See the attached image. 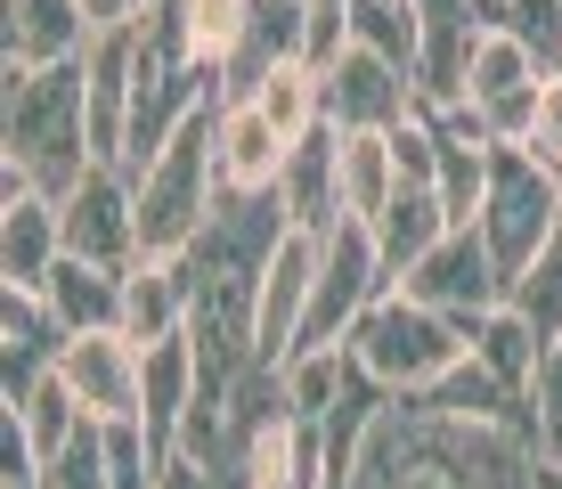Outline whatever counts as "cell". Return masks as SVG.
I'll return each mask as SVG.
<instances>
[{"instance_id": "4fadbf2b", "label": "cell", "mask_w": 562, "mask_h": 489, "mask_svg": "<svg viewBox=\"0 0 562 489\" xmlns=\"http://www.w3.org/2000/svg\"><path fill=\"white\" fill-rule=\"evenodd\" d=\"M212 155H221V196H278L294 147L278 140V123L254 98H221V123H212Z\"/></svg>"}, {"instance_id": "f1b7e54d", "label": "cell", "mask_w": 562, "mask_h": 489, "mask_svg": "<svg viewBox=\"0 0 562 489\" xmlns=\"http://www.w3.org/2000/svg\"><path fill=\"white\" fill-rule=\"evenodd\" d=\"M521 441L538 465H562V343H547L530 391H521Z\"/></svg>"}, {"instance_id": "6da1fadb", "label": "cell", "mask_w": 562, "mask_h": 489, "mask_svg": "<svg viewBox=\"0 0 562 489\" xmlns=\"http://www.w3.org/2000/svg\"><path fill=\"white\" fill-rule=\"evenodd\" d=\"M9 164L0 180H25L42 196H66L99 155H90V98H82V66H49V74H25L9 66Z\"/></svg>"}, {"instance_id": "83f0119b", "label": "cell", "mask_w": 562, "mask_h": 489, "mask_svg": "<svg viewBox=\"0 0 562 489\" xmlns=\"http://www.w3.org/2000/svg\"><path fill=\"white\" fill-rule=\"evenodd\" d=\"M351 376H359V359H351V351H294L278 384H285V408L318 424L326 408H335L342 391H351Z\"/></svg>"}, {"instance_id": "ba28073f", "label": "cell", "mask_w": 562, "mask_h": 489, "mask_svg": "<svg viewBox=\"0 0 562 489\" xmlns=\"http://www.w3.org/2000/svg\"><path fill=\"white\" fill-rule=\"evenodd\" d=\"M57 221H66V253L99 269H131L139 262V188L123 164H90L82 180L57 196Z\"/></svg>"}, {"instance_id": "7a4b0ae2", "label": "cell", "mask_w": 562, "mask_h": 489, "mask_svg": "<svg viewBox=\"0 0 562 489\" xmlns=\"http://www.w3.org/2000/svg\"><path fill=\"white\" fill-rule=\"evenodd\" d=\"M359 359L367 384H383L392 400H424V391H440L457 376L464 359H473V335H464L457 319H440V310H424L416 293H383L375 310L351 326V343H342Z\"/></svg>"}, {"instance_id": "d6986e66", "label": "cell", "mask_w": 562, "mask_h": 489, "mask_svg": "<svg viewBox=\"0 0 562 489\" xmlns=\"http://www.w3.org/2000/svg\"><path fill=\"white\" fill-rule=\"evenodd\" d=\"M171 9H180V42H188V57H196L212 82L228 90L237 57L254 49V16H261V0H171Z\"/></svg>"}, {"instance_id": "9a60e30c", "label": "cell", "mask_w": 562, "mask_h": 489, "mask_svg": "<svg viewBox=\"0 0 562 489\" xmlns=\"http://www.w3.org/2000/svg\"><path fill=\"white\" fill-rule=\"evenodd\" d=\"M400 188H408V180H400L392 131H335V212H342V221L375 229Z\"/></svg>"}, {"instance_id": "7402d4cb", "label": "cell", "mask_w": 562, "mask_h": 489, "mask_svg": "<svg viewBox=\"0 0 562 489\" xmlns=\"http://www.w3.org/2000/svg\"><path fill=\"white\" fill-rule=\"evenodd\" d=\"M449 229H457V221H449V204H440L432 188H400L392 212L375 221V245H383V269H392V286L408 278V269H416L440 237H449Z\"/></svg>"}, {"instance_id": "4316f807", "label": "cell", "mask_w": 562, "mask_h": 489, "mask_svg": "<svg viewBox=\"0 0 562 489\" xmlns=\"http://www.w3.org/2000/svg\"><path fill=\"white\" fill-rule=\"evenodd\" d=\"M538 82H547V66H538L514 33H481V42H473V66H464V107H497V98L538 90Z\"/></svg>"}, {"instance_id": "52a82bcc", "label": "cell", "mask_w": 562, "mask_h": 489, "mask_svg": "<svg viewBox=\"0 0 562 489\" xmlns=\"http://www.w3.org/2000/svg\"><path fill=\"white\" fill-rule=\"evenodd\" d=\"M318 253L326 237L310 229H285L278 253L261 262V286H254V367H278L302 351V326H310V293H318Z\"/></svg>"}, {"instance_id": "30bf717a", "label": "cell", "mask_w": 562, "mask_h": 489, "mask_svg": "<svg viewBox=\"0 0 562 489\" xmlns=\"http://www.w3.org/2000/svg\"><path fill=\"white\" fill-rule=\"evenodd\" d=\"M424 98H416V74L375 57L367 42H351L326 66V131H400L416 123Z\"/></svg>"}, {"instance_id": "8fae6325", "label": "cell", "mask_w": 562, "mask_h": 489, "mask_svg": "<svg viewBox=\"0 0 562 489\" xmlns=\"http://www.w3.org/2000/svg\"><path fill=\"white\" fill-rule=\"evenodd\" d=\"M66 262V221H57V196L0 180V278L9 293H42Z\"/></svg>"}, {"instance_id": "e575fe53", "label": "cell", "mask_w": 562, "mask_h": 489, "mask_svg": "<svg viewBox=\"0 0 562 489\" xmlns=\"http://www.w3.org/2000/svg\"><path fill=\"white\" fill-rule=\"evenodd\" d=\"M530 489H562V465H530Z\"/></svg>"}, {"instance_id": "d590c367", "label": "cell", "mask_w": 562, "mask_h": 489, "mask_svg": "<svg viewBox=\"0 0 562 489\" xmlns=\"http://www.w3.org/2000/svg\"><path fill=\"white\" fill-rule=\"evenodd\" d=\"M554 180H562V171H554Z\"/></svg>"}, {"instance_id": "d6a6232c", "label": "cell", "mask_w": 562, "mask_h": 489, "mask_svg": "<svg viewBox=\"0 0 562 489\" xmlns=\"http://www.w3.org/2000/svg\"><path fill=\"white\" fill-rule=\"evenodd\" d=\"M521 155H538L547 171H562V74L538 82V131H530V147H521Z\"/></svg>"}, {"instance_id": "44dd1931", "label": "cell", "mask_w": 562, "mask_h": 489, "mask_svg": "<svg viewBox=\"0 0 562 489\" xmlns=\"http://www.w3.org/2000/svg\"><path fill=\"white\" fill-rule=\"evenodd\" d=\"M254 107L278 123L285 147H302V140H318V131H326V74L310 66V57H285V66H269L254 82Z\"/></svg>"}, {"instance_id": "3957f363", "label": "cell", "mask_w": 562, "mask_h": 489, "mask_svg": "<svg viewBox=\"0 0 562 489\" xmlns=\"http://www.w3.org/2000/svg\"><path fill=\"white\" fill-rule=\"evenodd\" d=\"M212 123L221 107L196 114L155 164L139 171V262H188L204 245L212 212H221V155H212Z\"/></svg>"}, {"instance_id": "ac0fdd59", "label": "cell", "mask_w": 562, "mask_h": 489, "mask_svg": "<svg viewBox=\"0 0 562 489\" xmlns=\"http://www.w3.org/2000/svg\"><path fill=\"white\" fill-rule=\"evenodd\" d=\"M188 310H196V278H188V262H131V278H123V335L131 343L188 335Z\"/></svg>"}, {"instance_id": "277c9868", "label": "cell", "mask_w": 562, "mask_h": 489, "mask_svg": "<svg viewBox=\"0 0 562 489\" xmlns=\"http://www.w3.org/2000/svg\"><path fill=\"white\" fill-rule=\"evenodd\" d=\"M473 229L490 237L497 269H506V293H514V278L562 237V180L521 147H490V204H481Z\"/></svg>"}, {"instance_id": "1f68e13d", "label": "cell", "mask_w": 562, "mask_h": 489, "mask_svg": "<svg viewBox=\"0 0 562 489\" xmlns=\"http://www.w3.org/2000/svg\"><path fill=\"white\" fill-rule=\"evenodd\" d=\"M473 114H481V140H490V147H530L538 90H514V98H497V107H473Z\"/></svg>"}, {"instance_id": "ffe728a7", "label": "cell", "mask_w": 562, "mask_h": 489, "mask_svg": "<svg viewBox=\"0 0 562 489\" xmlns=\"http://www.w3.org/2000/svg\"><path fill=\"white\" fill-rule=\"evenodd\" d=\"M204 400V376H196V351H188V335H171V343H147V441L164 448H180V424H188V408Z\"/></svg>"}, {"instance_id": "836d02e7", "label": "cell", "mask_w": 562, "mask_h": 489, "mask_svg": "<svg viewBox=\"0 0 562 489\" xmlns=\"http://www.w3.org/2000/svg\"><path fill=\"white\" fill-rule=\"evenodd\" d=\"M82 16H90V33H114V25H139L147 0H82Z\"/></svg>"}, {"instance_id": "5b68a950", "label": "cell", "mask_w": 562, "mask_h": 489, "mask_svg": "<svg viewBox=\"0 0 562 489\" xmlns=\"http://www.w3.org/2000/svg\"><path fill=\"white\" fill-rule=\"evenodd\" d=\"M392 293V269H383V245L375 229H351L335 221L326 229V253H318V293H310V326H302V351H342L351 326Z\"/></svg>"}, {"instance_id": "9c48e42d", "label": "cell", "mask_w": 562, "mask_h": 489, "mask_svg": "<svg viewBox=\"0 0 562 489\" xmlns=\"http://www.w3.org/2000/svg\"><path fill=\"white\" fill-rule=\"evenodd\" d=\"M57 384L74 391L90 424H139L147 416V343L131 335H66Z\"/></svg>"}, {"instance_id": "cb8c5ba5", "label": "cell", "mask_w": 562, "mask_h": 489, "mask_svg": "<svg viewBox=\"0 0 562 489\" xmlns=\"http://www.w3.org/2000/svg\"><path fill=\"white\" fill-rule=\"evenodd\" d=\"M285 221L310 229V237H326V229L342 221L335 212V131H318V140L294 147V164H285Z\"/></svg>"}, {"instance_id": "603a6c76", "label": "cell", "mask_w": 562, "mask_h": 489, "mask_svg": "<svg viewBox=\"0 0 562 489\" xmlns=\"http://www.w3.org/2000/svg\"><path fill=\"white\" fill-rule=\"evenodd\" d=\"M538 359H547V335H538V326L521 319L514 302H506V310H490V319L473 326V367H490V376L506 384L514 400H521V391H530Z\"/></svg>"}, {"instance_id": "5bb4252c", "label": "cell", "mask_w": 562, "mask_h": 489, "mask_svg": "<svg viewBox=\"0 0 562 489\" xmlns=\"http://www.w3.org/2000/svg\"><path fill=\"white\" fill-rule=\"evenodd\" d=\"M237 474L245 489H326V457H318V424L294 408H269L245 424L237 441Z\"/></svg>"}, {"instance_id": "484cf974", "label": "cell", "mask_w": 562, "mask_h": 489, "mask_svg": "<svg viewBox=\"0 0 562 489\" xmlns=\"http://www.w3.org/2000/svg\"><path fill=\"white\" fill-rule=\"evenodd\" d=\"M9 424H16V433H25V448H33V457H42V474H49V465L57 457H66V448H74V433H82V408H74V391L66 384H57V367H49V376L42 384H33L25 391V400H9Z\"/></svg>"}, {"instance_id": "2e32d148", "label": "cell", "mask_w": 562, "mask_h": 489, "mask_svg": "<svg viewBox=\"0 0 562 489\" xmlns=\"http://www.w3.org/2000/svg\"><path fill=\"white\" fill-rule=\"evenodd\" d=\"M90 16L82 0H9V66L49 74V66H82L90 57Z\"/></svg>"}, {"instance_id": "8992f818", "label": "cell", "mask_w": 562, "mask_h": 489, "mask_svg": "<svg viewBox=\"0 0 562 489\" xmlns=\"http://www.w3.org/2000/svg\"><path fill=\"white\" fill-rule=\"evenodd\" d=\"M400 293H416L424 310H440V319H457L464 335H473L490 310H506V269H497V253H490L481 229H449V237L400 278Z\"/></svg>"}, {"instance_id": "7c38bea8", "label": "cell", "mask_w": 562, "mask_h": 489, "mask_svg": "<svg viewBox=\"0 0 562 489\" xmlns=\"http://www.w3.org/2000/svg\"><path fill=\"white\" fill-rule=\"evenodd\" d=\"M82 98H90V155L123 164L131 140V98H139V25H114L82 57Z\"/></svg>"}, {"instance_id": "f546056e", "label": "cell", "mask_w": 562, "mask_h": 489, "mask_svg": "<svg viewBox=\"0 0 562 489\" xmlns=\"http://www.w3.org/2000/svg\"><path fill=\"white\" fill-rule=\"evenodd\" d=\"M506 302H514V310H521V319H530L547 343H562V237H554L547 253H538V262L521 269V278H514Z\"/></svg>"}, {"instance_id": "4dcf8cb0", "label": "cell", "mask_w": 562, "mask_h": 489, "mask_svg": "<svg viewBox=\"0 0 562 489\" xmlns=\"http://www.w3.org/2000/svg\"><path fill=\"white\" fill-rule=\"evenodd\" d=\"M42 489H114V474H106V424H82L74 448L42 474Z\"/></svg>"}, {"instance_id": "d4e9b609", "label": "cell", "mask_w": 562, "mask_h": 489, "mask_svg": "<svg viewBox=\"0 0 562 489\" xmlns=\"http://www.w3.org/2000/svg\"><path fill=\"white\" fill-rule=\"evenodd\" d=\"M432 196L449 204V221H457V229H473V221H481V204H490V147H481L473 131L440 123V164H432Z\"/></svg>"}, {"instance_id": "e0dca14e", "label": "cell", "mask_w": 562, "mask_h": 489, "mask_svg": "<svg viewBox=\"0 0 562 489\" xmlns=\"http://www.w3.org/2000/svg\"><path fill=\"white\" fill-rule=\"evenodd\" d=\"M123 278L131 269H99V262H57V278L42 286L57 335H123Z\"/></svg>"}]
</instances>
